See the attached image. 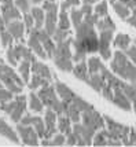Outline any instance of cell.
I'll return each mask as SVG.
<instances>
[{"label":"cell","mask_w":136,"mask_h":147,"mask_svg":"<svg viewBox=\"0 0 136 147\" xmlns=\"http://www.w3.org/2000/svg\"><path fill=\"white\" fill-rule=\"evenodd\" d=\"M96 14L91 13L84 15L83 22L74 28L76 29V36L73 38V62H80L85 61L88 54H95L99 50V36L96 34V28L95 24L98 22Z\"/></svg>","instance_id":"6da1fadb"},{"label":"cell","mask_w":136,"mask_h":147,"mask_svg":"<svg viewBox=\"0 0 136 147\" xmlns=\"http://www.w3.org/2000/svg\"><path fill=\"white\" fill-rule=\"evenodd\" d=\"M113 61L110 63L111 70L116 73L118 77H121L123 80H127L129 83L136 81V65L127 57V54L121 50L114 52Z\"/></svg>","instance_id":"7a4b0ae2"},{"label":"cell","mask_w":136,"mask_h":147,"mask_svg":"<svg viewBox=\"0 0 136 147\" xmlns=\"http://www.w3.org/2000/svg\"><path fill=\"white\" fill-rule=\"evenodd\" d=\"M73 38L74 37L70 36L63 41L57 43V47H55L52 61H54L55 66L62 71H71L73 66H74L73 65V54L70 52V47L73 45Z\"/></svg>","instance_id":"3957f363"},{"label":"cell","mask_w":136,"mask_h":147,"mask_svg":"<svg viewBox=\"0 0 136 147\" xmlns=\"http://www.w3.org/2000/svg\"><path fill=\"white\" fill-rule=\"evenodd\" d=\"M0 81L7 90L14 92L15 95H18L22 92V88L25 87V81L21 78L18 73H15L11 66L4 65V62H0Z\"/></svg>","instance_id":"277c9868"},{"label":"cell","mask_w":136,"mask_h":147,"mask_svg":"<svg viewBox=\"0 0 136 147\" xmlns=\"http://www.w3.org/2000/svg\"><path fill=\"white\" fill-rule=\"evenodd\" d=\"M37 95L41 99V102L44 103L45 107H50L54 111H57V114L61 115L63 114L65 107H63V102L61 100V98H58L55 85H52L51 83L43 85L41 88L37 90Z\"/></svg>","instance_id":"5b68a950"},{"label":"cell","mask_w":136,"mask_h":147,"mask_svg":"<svg viewBox=\"0 0 136 147\" xmlns=\"http://www.w3.org/2000/svg\"><path fill=\"white\" fill-rule=\"evenodd\" d=\"M28 103L29 102H28L26 96L22 95V94H18V95H15L14 99H11V100H8L6 103H1L0 109L11 118V121L18 124L21 121V118L24 117V114H25Z\"/></svg>","instance_id":"8992f818"},{"label":"cell","mask_w":136,"mask_h":147,"mask_svg":"<svg viewBox=\"0 0 136 147\" xmlns=\"http://www.w3.org/2000/svg\"><path fill=\"white\" fill-rule=\"evenodd\" d=\"M6 58L11 66H17L22 59H28L30 62H34L36 61V54L29 47L20 43V44H11L10 47H7Z\"/></svg>","instance_id":"52a82bcc"},{"label":"cell","mask_w":136,"mask_h":147,"mask_svg":"<svg viewBox=\"0 0 136 147\" xmlns=\"http://www.w3.org/2000/svg\"><path fill=\"white\" fill-rule=\"evenodd\" d=\"M81 122L84 124L85 127L91 128L92 131H95V132H98L99 129L104 128V125H106L103 115H100L95 109H90V110L83 111V114H81Z\"/></svg>","instance_id":"ba28073f"},{"label":"cell","mask_w":136,"mask_h":147,"mask_svg":"<svg viewBox=\"0 0 136 147\" xmlns=\"http://www.w3.org/2000/svg\"><path fill=\"white\" fill-rule=\"evenodd\" d=\"M15 129H17L18 136L24 144H26V146H37L39 144L40 138L36 132V129L33 128V125H24V124L18 122Z\"/></svg>","instance_id":"9c48e42d"},{"label":"cell","mask_w":136,"mask_h":147,"mask_svg":"<svg viewBox=\"0 0 136 147\" xmlns=\"http://www.w3.org/2000/svg\"><path fill=\"white\" fill-rule=\"evenodd\" d=\"M114 38V30H102L99 32V50L98 52L103 59H110L113 57L111 43Z\"/></svg>","instance_id":"30bf717a"},{"label":"cell","mask_w":136,"mask_h":147,"mask_svg":"<svg viewBox=\"0 0 136 147\" xmlns=\"http://www.w3.org/2000/svg\"><path fill=\"white\" fill-rule=\"evenodd\" d=\"M44 122H45V139H51L58 132V114L57 111L47 107L44 110ZM44 139V138H43Z\"/></svg>","instance_id":"8fae6325"},{"label":"cell","mask_w":136,"mask_h":147,"mask_svg":"<svg viewBox=\"0 0 136 147\" xmlns=\"http://www.w3.org/2000/svg\"><path fill=\"white\" fill-rule=\"evenodd\" d=\"M0 11H1V15L4 18L6 25L10 24L11 21L21 19V17H22V11L17 7V4L14 1H8V3H4V4H0Z\"/></svg>","instance_id":"7c38bea8"},{"label":"cell","mask_w":136,"mask_h":147,"mask_svg":"<svg viewBox=\"0 0 136 147\" xmlns=\"http://www.w3.org/2000/svg\"><path fill=\"white\" fill-rule=\"evenodd\" d=\"M28 47L36 54V57L41 58V59H47V58H48V55H47V52H45V50H44V47L41 44V41H40L39 37H37V28H33L32 30L29 32Z\"/></svg>","instance_id":"4fadbf2b"},{"label":"cell","mask_w":136,"mask_h":147,"mask_svg":"<svg viewBox=\"0 0 136 147\" xmlns=\"http://www.w3.org/2000/svg\"><path fill=\"white\" fill-rule=\"evenodd\" d=\"M111 103L116 105L117 107H120L121 110H125V111L133 110V107H132V102L129 100V98L125 95V92L123 91V88H116V90L113 91V99H111Z\"/></svg>","instance_id":"5bb4252c"},{"label":"cell","mask_w":136,"mask_h":147,"mask_svg":"<svg viewBox=\"0 0 136 147\" xmlns=\"http://www.w3.org/2000/svg\"><path fill=\"white\" fill-rule=\"evenodd\" d=\"M7 30L11 33V36L14 37L15 41H18V43H25V24L21 21V19H15V21H11L10 24H7Z\"/></svg>","instance_id":"9a60e30c"},{"label":"cell","mask_w":136,"mask_h":147,"mask_svg":"<svg viewBox=\"0 0 136 147\" xmlns=\"http://www.w3.org/2000/svg\"><path fill=\"white\" fill-rule=\"evenodd\" d=\"M37 37H39V40L41 41V44L44 47L48 58H52L54 57V52H55V47H57L52 36L47 32L45 29H37Z\"/></svg>","instance_id":"2e32d148"},{"label":"cell","mask_w":136,"mask_h":147,"mask_svg":"<svg viewBox=\"0 0 136 147\" xmlns=\"http://www.w3.org/2000/svg\"><path fill=\"white\" fill-rule=\"evenodd\" d=\"M0 136L6 138L7 140H10L11 143H15V144H18L21 140L17 129H14L10 124H7L4 118H0Z\"/></svg>","instance_id":"e0dca14e"},{"label":"cell","mask_w":136,"mask_h":147,"mask_svg":"<svg viewBox=\"0 0 136 147\" xmlns=\"http://www.w3.org/2000/svg\"><path fill=\"white\" fill-rule=\"evenodd\" d=\"M55 90H57V94L61 98V100H63L66 103H70L74 96H76V92L71 90L69 85H66L65 83H61V81H55Z\"/></svg>","instance_id":"ac0fdd59"},{"label":"cell","mask_w":136,"mask_h":147,"mask_svg":"<svg viewBox=\"0 0 136 147\" xmlns=\"http://www.w3.org/2000/svg\"><path fill=\"white\" fill-rule=\"evenodd\" d=\"M62 102H63V100H62ZM63 107H65L63 114L67 115L73 124H74V122H80V121H81V111L78 110V107L73 102H70V103L63 102Z\"/></svg>","instance_id":"d6986e66"},{"label":"cell","mask_w":136,"mask_h":147,"mask_svg":"<svg viewBox=\"0 0 136 147\" xmlns=\"http://www.w3.org/2000/svg\"><path fill=\"white\" fill-rule=\"evenodd\" d=\"M71 73L77 77L78 80L81 81H87L88 77H90V71H88V65H87V61H80L77 63L73 66V70Z\"/></svg>","instance_id":"ffe728a7"},{"label":"cell","mask_w":136,"mask_h":147,"mask_svg":"<svg viewBox=\"0 0 136 147\" xmlns=\"http://www.w3.org/2000/svg\"><path fill=\"white\" fill-rule=\"evenodd\" d=\"M32 71H33V74L44 77V78L50 80V81H51L52 77H54L51 70H50V67H48L47 65H44L43 62H39L37 59H36L34 62H32Z\"/></svg>","instance_id":"44dd1931"},{"label":"cell","mask_w":136,"mask_h":147,"mask_svg":"<svg viewBox=\"0 0 136 147\" xmlns=\"http://www.w3.org/2000/svg\"><path fill=\"white\" fill-rule=\"evenodd\" d=\"M104 83H106V80H104V77L100 74V71H99V73L90 74L88 80L85 81V84H88L91 88H94V90L96 91V92H99V94H100V91L103 88Z\"/></svg>","instance_id":"7402d4cb"},{"label":"cell","mask_w":136,"mask_h":147,"mask_svg":"<svg viewBox=\"0 0 136 147\" xmlns=\"http://www.w3.org/2000/svg\"><path fill=\"white\" fill-rule=\"evenodd\" d=\"M33 18H34V28L37 29H44V21H45V11L43 10V7L33 6L30 8Z\"/></svg>","instance_id":"603a6c76"},{"label":"cell","mask_w":136,"mask_h":147,"mask_svg":"<svg viewBox=\"0 0 136 147\" xmlns=\"http://www.w3.org/2000/svg\"><path fill=\"white\" fill-rule=\"evenodd\" d=\"M30 71H32V62L28 59H22L18 63V74L26 84L30 80Z\"/></svg>","instance_id":"cb8c5ba5"},{"label":"cell","mask_w":136,"mask_h":147,"mask_svg":"<svg viewBox=\"0 0 136 147\" xmlns=\"http://www.w3.org/2000/svg\"><path fill=\"white\" fill-rule=\"evenodd\" d=\"M28 102H29V107L30 110H33L34 113H43L44 111V103L41 102V99L39 98L37 94L34 92H30L29 96H28Z\"/></svg>","instance_id":"d4e9b609"},{"label":"cell","mask_w":136,"mask_h":147,"mask_svg":"<svg viewBox=\"0 0 136 147\" xmlns=\"http://www.w3.org/2000/svg\"><path fill=\"white\" fill-rule=\"evenodd\" d=\"M131 41H132V38H131L129 34H124V33H118L116 37L113 38L114 47H117V48L121 50V51H125V50L129 47Z\"/></svg>","instance_id":"484cf974"},{"label":"cell","mask_w":136,"mask_h":147,"mask_svg":"<svg viewBox=\"0 0 136 147\" xmlns=\"http://www.w3.org/2000/svg\"><path fill=\"white\" fill-rule=\"evenodd\" d=\"M70 122H71L70 118L67 115H65V114L58 115V132H62L66 136L70 135L71 131H73V127H71Z\"/></svg>","instance_id":"4316f807"},{"label":"cell","mask_w":136,"mask_h":147,"mask_svg":"<svg viewBox=\"0 0 136 147\" xmlns=\"http://www.w3.org/2000/svg\"><path fill=\"white\" fill-rule=\"evenodd\" d=\"M95 28L99 32H102V30H116V24L109 15H106L103 18L98 19V22L95 24Z\"/></svg>","instance_id":"83f0119b"},{"label":"cell","mask_w":136,"mask_h":147,"mask_svg":"<svg viewBox=\"0 0 136 147\" xmlns=\"http://www.w3.org/2000/svg\"><path fill=\"white\" fill-rule=\"evenodd\" d=\"M123 91L125 92V95L129 98V100L132 102L133 111L136 113V85L133 83H124L123 84Z\"/></svg>","instance_id":"f1b7e54d"},{"label":"cell","mask_w":136,"mask_h":147,"mask_svg":"<svg viewBox=\"0 0 136 147\" xmlns=\"http://www.w3.org/2000/svg\"><path fill=\"white\" fill-rule=\"evenodd\" d=\"M50 83H51V81L47 80V78H44V77L33 74V76L30 77V80H29V83H28V88L32 90V91H36V90H39V88H41L43 85L50 84Z\"/></svg>","instance_id":"f546056e"},{"label":"cell","mask_w":136,"mask_h":147,"mask_svg":"<svg viewBox=\"0 0 136 147\" xmlns=\"http://www.w3.org/2000/svg\"><path fill=\"white\" fill-rule=\"evenodd\" d=\"M107 140H109L107 129L102 128L95 134L94 139H92V144H94V146H107Z\"/></svg>","instance_id":"4dcf8cb0"},{"label":"cell","mask_w":136,"mask_h":147,"mask_svg":"<svg viewBox=\"0 0 136 147\" xmlns=\"http://www.w3.org/2000/svg\"><path fill=\"white\" fill-rule=\"evenodd\" d=\"M87 65H88V71H90V74L99 73L100 69L103 67V63H102L100 58H98V57H90L87 59Z\"/></svg>","instance_id":"1f68e13d"},{"label":"cell","mask_w":136,"mask_h":147,"mask_svg":"<svg viewBox=\"0 0 136 147\" xmlns=\"http://www.w3.org/2000/svg\"><path fill=\"white\" fill-rule=\"evenodd\" d=\"M111 6H113L114 13H116L121 19H124V21L131 15V10L127 6H124L121 1H116V3H114V4H111Z\"/></svg>","instance_id":"d6a6232c"},{"label":"cell","mask_w":136,"mask_h":147,"mask_svg":"<svg viewBox=\"0 0 136 147\" xmlns=\"http://www.w3.org/2000/svg\"><path fill=\"white\" fill-rule=\"evenodd\" d=\"M94 13L96 14L99 18H103L109 15V1L107 0H99L98 4L94 7Z\"/></svg>","instance_id":"836d02e7"},{"label":"cell","mask_w":136,"mask_h":147,"mask_svg":"<svg viewBox=\"0 0 136 147\" xmlns=\"http://www.w3.org/2000/svg\"><path fill=\"white\" fill-rule=\"evenodd\" d=\"M84 19V13L81 11V8H70V21H71V25L74 28H77Z\"/></svg>","instance_id":"e575fe53"},{"label":"cell","mask_w":136,"mask_h":147,"mask_svg":"<svg viewBox=\"0 0 136 147\" xmlns=\"http://www.w3.org/2000/svg\"><path fill=\"white\" fill-rule=\"evenodd\" d=\"M70 18L66 11L61 10V13L58 15V28L59 29H63V30H70Z\"/></svg>","instance_id":"d590c367"},{"label":"cell","mask_w":136,"mask_h":147,"mask_svg":"<svg viewBox=\"0 0 136 147\" xmlns=\"http://www.w3.org/2000/svg\"><path fill=\"white\" fill-rule=\"evenodd\" d=\"M33 128L36 129V132L39 135L40 139L45 138V122H44V118H40L39 115H36V120H34V124H33Z\"/></svg>","instance_id":"8d00e7d4"},{"label":"cell","mask_w":136,"mask_h":147,"mask_svg":"<svg viewBox=\"0 0 136 147\" xmlns=\"http://www.w3.org/2000/svg\"><path fill=\"white\" fill-rule=\"evenodd\" d=\"M71 102H73V103H74V105H76V106L78 107V110L81 111V114H83V111H85V110L94 109V107H92V105H91L90 102H87L85 99H83L81 96H78V95L74 96V99H73Z\"/></svg>","instance_id":"74e56055"},{"label":"cell","mask_w":136,"mask_h":147,"mask_svg":"<svg viewBox=\"0 0 136 147\" xmlns=\"http://www.w3.org/2000/svg\"><path fill=\"white\" fill-rule=\"evenodd\" d=\"M11 44H14V37L11 36V33L8 32V30H3V32H0V45L1 47H10Z\"/></svg>","instance_id":"f35d334b"},{"label":"cell","mask_w":136,"mask_h":147,"mask_svg":"<svg viewBox=\"0 0 136 147\" xmlns=\"http://www.w3.org/2000/svg\"><path fill=\"white\" fill-rule=\"evenodd\" d=\"M70 36H71L70 30H63V29L57 28V30L52 34V38H54L55 43H59V41H63V40H66L67 37H70Z\"/></svg>","instance_id":"ab89813d"},{"label":"cell","mask_w":136,"mask_h":147,"mask_svg":"<svg viewBox=\"0 0 136 147\" xmlns=\"http://www.w3.org/2000/svg\"><path fill=\"white\" fill-rule=\"evenodd\" d=\"M50 140H51V146H63L66 144V135L62 132H57Z\"/></svg>","instance_id":"60d3db41"},{"label":"cell","mask_w":136,"mask_h":147,"mask_svg":"<svg viewBox=\"0 0 136 147\" xmlns=\"http://www.w3.org/2000/svg\"><path fill=\"white\" fill-rule=\"evenodd\" d=\"M22 17H24V24H25L26 32L29 33L33 28H34V18H33V15L30 11H29V13H24Z\"/></svg>","instance_id":"b9f144b4"},{"label":"cell","mask_w":136,"mask_h":147,"mask_svg":"<svg viewBox=\"0 0 136 147\" xmlns=\"http://www.w3.org/2000/svg\"><path fill=\"white\" fill-rule=\"evenodd\" d=\"M14 92H11L10 90H7L6 87H3V88H0V105L1 103H6L8 100H11L14 99Z\"/></svg>","instance_id":"7bdbcfd3"},{"label":"cell","mask_w":136,"mask_h":147,"mask_svg":"<svg viewBox=\"0 0 136 147\" xmlns=\"http://www.w3.org/2000/svg\"><path fill=\"white\" fill-rule=\"evenodd\" d=\"M80 4H81V0H63L62 3H59V8L63 11H67L69 8H73Z\"/></svg>","instance_id":"ee69618b"},{"label":"cell","mask_w":136,"mask_h":147,"mask_svg":"<svg viewBox=\"0 0 136 147\" xmlns=\"http://www.w3.org/2000/svg\"><path fill=\"white\" fill-rule=\"evenodd\" d=\"M14 3H15L17 7L22 11V14L29 13V11H30V8H32V7H30V4H32V1H30V0H14Z\"/></svg>","instance_id":"f6af8a7d"},{"label":"cell","mask_w":136,"mask_h":147,"mask_svg":"<svg viewBox=\"0 0 136 147\" xmlns=\"http://www.w3.org/2000/svg\"><path fill=\"white\" fill-rule=\"evenodd\" d=\"M34 120H36V115L30 114V113H25L24 117L21 118V124H24V125H33L34 124Z\"/></svg>","instance_id":"bcb514c9"},{"label":"cell","mask_w":136,"mask_h":147,"mask_svg":"<svg viewBox=\"0 0 136 147\" xmlns=\"http://www.w3.org/2000/svg\"><path fill=\"white\" fill-rule=\"evenodd\" d=\"M125 54H127V57L129 58L131 61L136 65V45H129L127 50H125Z\"/></svg>","instance_id":"7dc6e473"},{"label":"cell","mask_w":136,"mask_h":147,"mask_svg":"<svg viewBox=\"0 0 136 147\" xmlns=\"http://www.w3.org/2000/svg\"><path fill=\"white\" fill-rule=\"evenodd\" d=\"M125 21L128 22V25L133 26V28L136 29V7L133 8V10H132V11H131V15L127 19H125Z\"/></svg>","instance_id":"c3c4849f"},{"label":"cell","mask_w":136,"mask_h":147,"mask_svg":"<svg viewBox=\"0 0 136 147\" xmlns=\"http://www.w3.org/2000/svg\"><path fill=\"white\" fill-rule=\"evenodd\" d=\"M66 144H69V146H77V138H76V135H74L73 131H71L70 135L66 136Z\"/></svg>","instance_id":"681fc988"},{"label":"cell","mask_w":136,"mask_h":147,"mask_svg":"<svg viewBox=\"0 0 136 147\" xmlns=\"http://www.w3.org/2000/svg\"><path fill=\"white\" fill-rule=\"evenodd\" d=\"M118 1H121L124 6H127L131 11H132V10L136 7V0H118Z\"/></svg>","instance_id":"f907efd6"},{"label":"cell","mask_w":136,"mask_h":147,"mask_svg":"<svg viewBox=\"0 0 136 147\" xmlns=\"http://www.w3.org/2000/svg\"><path fill=\"white\" fill-rule=\"evenodd\" d=\"M129 146H136V129L131 128L129 132Z\"/></svg>","instance_id":"816d5d0a"},{"label":"cell","mask_w":136,"mask_h":147,"mask_svg":"<svg viewBox=\"0 0 136 147\" xmlns=\"http://www.w3.org/2000/svg\"><path fill=\"white\" fill-rule=\"evenodd\" d=\"M81 11L84 13V15H87V14H91L92 13V6H90V4H81Z\"/></svg>","instance_id":"f5cc1de1"},{"label":"cell","mask_w":136,"mask_h":147,"mask_svg":"<svg viewBox=\"0 0 136 147\" xmlns=\"http://www.w3.org/2000/svg\"><path fill=\"white\" fill-rule=\"evenodd\" d=\"M98 1H99V0H81L83 4H90V6L95 4V3H98Z\"/></svg>","instance_id":"db71d44e"},{"label":"cell","mask_w":136,"mask_h":147,"mask_svg":"<svg viewBox=\"0 0 136 147\" xmlns=\"http://www.w3.org/2000/svg\"><path fill=\"white\" fill-rule=\"evenodd\" d=\"M30 1H32L33 4H36V6H37V4H39V3H43V1H44V0H30Z\"/></svg>","instance_id":"11a10c76"},{"label":"cell","mask_w":136,"mask_h":147,"mask_svg":"<svg viewBox=\"0 0 136 147\" xmlns=\"http://www.w3.org/2000/svg\"><path fill=\"white\" fill-rule=\"evenodd\" d=\"M107 1H109L110 4H114V3H116V1H118V0H107Z\"/></svg>","instance_id":"9f6ffc18"},{"label":"cell","mask_w":136,"mask_h":147,"mask_svg":"<svg viewBox=\"0 0 136 147\" xmlns=\"http://www.w3.org/2000/svg\"><path fill=\"white\" fill-rule=\"evenodd\" d=\"M3 87H4V85H3V83L0 81V88H3Z\"/></svg>","instance_id":"6f0895ef"},{"label":"cell","mask_w":136,"mask_h":147,"mask_svg":"<svg viewBox=\"0 0 136 147\" xmlns=\"http://www.w3.org/2000/svg\"><path fill=\"white\" fill-rule=\"evenodd\" d=\"M0 62H3V59H1V58H0Z\"/></svg>","instance_id":"680465c9"},{"label":"cell","mask_w":136,"mask_h":147,"mask_svg":"<svg viewBox=\"0 0 136 147\" xmlns=\"http://www.w3.org/2000/svg\"><path fill=\"white\" fill-rule=\"evenodd\" d=\"M135 45H136V38H135Z\"/></svg>","instance_id":"91938a15"},{"label":"cell","mask_w":136,"mask_h":147,"mask_svg":"<svg viewBox=\"0 0 136 147\" xmlns=\"http://www.w3.org/2000/svg\"><path fill=\"white\" fill-rule=\"evenodd\" d=\"M133 84H135V85H136V81H135V83H133Z\"/></svg>","instance_id":"94428289"},{"label":"cell","mask_w":136,"mask_h":147,"mask_svg":"<svg viewBox=\"0 0 136 147\" xmlns=\"http://www.w3.org/2000/svg\"><path fill=\"white\" fill-rule=\"evenodd\" d=\"M0 47H1V45H0Z\"/></svg>","instance_id":"6125c7cd"},{"label":"cell","mask_w":136,"mask_h":147,"mask_svg":"<svg viewBox=\"0 0 136 147\" xmlns=\"http://www.w3.org/2000/svg\"><path fill=\"white\" fill-rule=\"evenodd\" d=\"M0 110H1V109H0Z\"/></svg>","instance_id":"be15d7a7"}]
</instances>
